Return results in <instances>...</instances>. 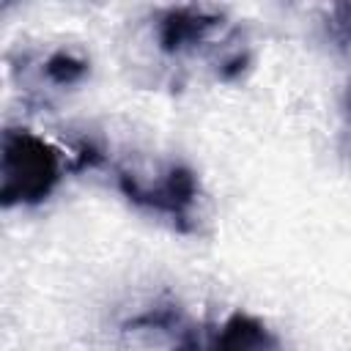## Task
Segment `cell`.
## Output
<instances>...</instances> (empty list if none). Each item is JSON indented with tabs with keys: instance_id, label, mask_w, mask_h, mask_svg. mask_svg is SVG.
Here are the masks:
<instances>
[{
	"instance_id": "obj_3",
	"label": "cell",
	"mask_w": 351,
	"mask_h": 351,
	"mask_svg": "<svg viewBox=\"0 0 351 351\" xmlns=\"http://www.w3.org/2000/svg\"><path fill=\"white\" fill-rule=\"evenodd\" d=\"M222 14L206 5H170L156 14V44L165 55H184L200 47L217 27Z\"/></svg>"
},
{
	"instance_id": "obj_2",
	"label": "cell",
	"mask_w": 351,
	"mask_h": 351,
	"mask_svg": "<svg viewBox=\"0 0 351 351\" xmlns=\"http://www.w3.org/2000/svg\"><path fill=\"white\" fill-rule=\"evenodd\" d=\"M115 184L132 206L167 217L170 225L181 233L195 230L192 211H195V203L200 195V184L189 165L165 162L154 170L118 167Z\"/></svg>"
},
{
	"instance_id": "obj_5",
	"label": "cell",
	"mask_w": 351,
	"mask_h": 351,
	"mask_svg": "<svg viewBox=\"0 0 351 351\" xmlns=\"http://www.w3.org/2000/svg\"><path fill=\"white\" fill-rule=\"evenodd\" d=\"M38 66H41V77L55 88H71V85L82 82L90 71L88 58H82L71 49H55Z\"/></svg>"
},
{
	"instance_id": "obj_6",
	"label": "cell",
	"mask_w": 351,
	"mask_h": 351,
	"mask_svg": "<svg viewBox=\"0 0 351 351\" xmlns=\"http://www.w3.org/2000/svg\"><path fill=\"white\" fill-rule=\"evenodd\" d=\"M184 313L176 304H162L154 310H145L143 315L126 321V329H165V332H178L184 326Z\"/></svg>"
},
{
	"instance_id": "obj_7",
	"label": "cell",
	"mask_w": 351,
	"mask_h": 351,
	"mask_svg": "<svg viewBox=\"0 0 351 351\" xmlns=\"http://www.w3.org/2000/svg\"><path fill=\"white\" fill-rule=\"evenodd\" d=\"M326 36L329 41L346 52L351 49V3H337L326 14Z\"/></svg>"
},
{
	"instance_id": "obj_1",
	"label": "cell",
	"mask_w": 351,
	"mask_h": 351,
	"mask_svg": "<svg viewBox=\"0 0 351 351\" xmlns=\"http://www.w3.org/2000/svg\"><path fill=\"white\" fill-rule=\"evenodd\" d=\"M63 178L60 151L22 126H5L0 137V206H38Z\"/></svg>"
},
{
	"instance_id": "obj_9",
	"label": "cell",
	"mask_w": 351,
	"mask_h": 351,
	"mask_svg": "<svg viewBox=\"0 0 351 351\" xmlns=\"http://www.w3.org/2000/svg\"><path fill=\"white\" fill-rule=\"evenodd\" d=\"M343 110H346V115L351 118V77H348V82H346V88H343Z\"/></svg>"
},
{
	"instance_id": "obj_4",
	"label": "cell",
	"mask_w": 351,
	"mask_h": 351,
	"mask_svg": "<svg viewBox=\"0 0 351 351\" xmlns=\"http://www.w3.org/2000/svg\"><path fill=\"white\" fill-rule=\"evenodd\" d=\"M214 351H285V348L261 318L236 310L214 332Z\"/></svg>"
},
{
	"instance_id": "obj_8",
	"label": "cell",
	"mask_w": 351,
	"mask_h": 351,
	"mask_svg": "<svg viewBox=\"0 0 351 351\" xmlns=\"http://www.w3.org/2000/svg\"><path fill=\"white\" fill-rule=\"evenodd\" d=\"M173 351H214V332H208L203 326L184 324L178 329V337H176Z\"/></svg>"
}]
</instances>
